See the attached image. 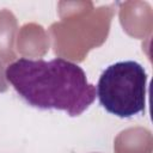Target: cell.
<instances>
[{"label": "cell", "instance_id": "1", "mask_svg": "<svg viewBox=\"0 0 153 153\" xmlns=\"http://www.w3.org/2000/svg\"><path fill=\"white\" fill-rule=\"evenodd\" d=\"M5 76L27 105L61 110L71 117L80 116L97 97L85 71L62 57L48 61L20 57L6 67Z\"/></svg>", "mask_w": 153, "mask_h": 153}, {"label": "cell", "instance_id": "2", "mask_svg": "<svg viewBox=\"0 0 153 153\" xmlns=\"http://www.w3.org/2000/svg\"><path fill=\"white\" fill-rule=\"evenodd\" d=\"M147 73L136 61H118L100 74L96 94L99 104L111 115L130 118L145 111Z\"/></svg>", "mask_w": 153, "mask_h": 153}]
</instances>
